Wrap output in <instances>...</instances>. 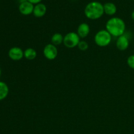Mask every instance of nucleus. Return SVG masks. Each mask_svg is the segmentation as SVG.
<instances>
[{
  "label": "nucleus",
  "instance_id": "1",
  "mask_svg": "<svg viewBox=\"0 0 134 134\" xmlns=\"http://www.w3.org/2000/svg\"><path fill=\"white\" fill-rule=\"evenodd\" d=\"M105 30L112 36L119 37L124 35L126 31V24L122 18L113 17L108 20L105 25Z\"/></svg>",
  "mask_w": 134,
  "mask_h": 134
},
{
  "label": "nucleus",
  "instance_id": "2",
  "mask_svg": "<svg viewBox=\"0 0 134 134\" xmlns=\"http://www.w3.org/2000/svg\"><path fill=\"white\" fill-rule=\"evenodd\" d=\"M104 14L103 5L99 1H92L86 5L85 9V14L88 19L98 20Z\"/></svg>",
  "mask_w": 134,
  "mask_h": 134
},
{
  "label": "nucleus",
  "instance_id": "3",
  "mask_svg": "<svg viewBox=\"0 0 134 134\" xmlns=\"http://www.w3.org/2000/svg\"><path fill=\"white\" fill-rule=\"evenodd\" d=\"M112 40V35L106 30H99L96 34L94 36L95 43L100 47H105L108 46Z\"/></svg>",
  "mask_w": 134,
  "mask_h": 134
},
{
  "label": "nucleus",
  "instance_id": "4",
  "mask_svg": "<svg viewBox=\"0 0 134 134\" xmlns=\"http://www.w3.org/2000/svg\"><path fill=\"white\" fill-rule=\"evenodd\" d=\"M81 41V38L75 32H69L64 37V46L67 48H73L77 47Z\"/></svg>",
  "mask_w": 134,
  "mask_h": 134
},
{
  "label": "nucleus",
  "instance_id": "5",
  "mask_svg": "<svg viewBox=\"0 0 134 134\" xmlns=\"http://www.w3.org/2000/svg\"><path fill=\"white\" fill-rule=\"evenodd\" d=\"M58 54V51L57 47L52 43L47 44L43 48V55L48 60H53L56 59Z\"/></svg>",
  "mask_w": 134,
  "mask_h": 134
},
{
  "label": "nucleus",
  "instance_id": "6",
  "mask_svg": "<svg viewBox=\"0 0 134 134\" xmlns=\"http://www.w3.org/2000/svg\"><path fill=\"white\" fill-rule=\"evenodd\" d=\"M9 57L14 61H18L24 58V51L18 47H14L10 48L8 52Z\"/></svg>",
  "mask_w": 134,
  "mask_h": 134
},
{
  "label": "nucleus",
  "instance_id": "7",
  "mask_svg": "<svg viewBox=\"0 0 134 134\" xmlns=\"http://www.w3.org/2000/svg\"><path fill=\"white\" fill-rule=\"evenodd\" d=\"M34 5L29 1L22 3L19 5V11L23 15H30L34 12Z\"/></svg>",
  "mask_w": 134,
  "mask_h": 134
},
{
  "label": "nucleus",
  "instance_id": "8",
  "mask_svg": "<svg viewBox=\"0 0 134 134\" xmlns=\"http://www.w3.org/2000/svg\"><path fill=\"white\" fill-rule=\"evenodd\" d=\"M130 44V41L126 35H124L119 37L117 38L116 43V46L117 48L120 51H126L128 48Z\"/></svg>",
  "mask_w": 134,
  "mask_h": 134
},
{
  "label": "nucleus",
  "instance_id": "9",
  "mask_svg": "<svg viewBox=\"0 0 134 134\" xmlns=\"http://www.w3.org/2000/svg\"><path fill=\"white\" fill-rule=\"evenodd\" d=\"M47 10V6L44 4L40 3L34 6L33 14L37 18H41L45 15Z\"/></svg>",
  "mask_w": 134,
  "mask_h": 134
},
{
  "label": "nucleus",
  "instance_id": "10",
  "mask_svg": "<svg viewBox=\"0 0 134 134\" xmlns=\"http://www.w3.org/2000/svg\"><path fill=\"white\" fill-rule=\"evenodd\" d=\"M90 28L89 25L87 23H81L77 28V34H78L80 38H85L90 34Z\"/></svg>",
  "mask_w": 134,
  "mask_h": 134
},
{
  "label": "nucleus",
  "instance_id": "11",
  "mask_svg": "<svg viewBox=\"0 0 134 134\" xmlns=\"http://www.w3.org/2000/svg\"><path fill=\"white\" fill-rule=\"evenodd\" d=\"M103 9H104V13L107 15L113 16L116 13V7L113 3L108 2L106 3L103 5Z\"/></svg>",
  "mask_w": 134,
  "mask_h": 134
},
{
  "label": "nucleus",
  "instance_id": "12",
  "mask_svg": "<svg viewBox=\"0 0 134 134\" xmlns=\"http://www.w3.org/2000/svg\"><path fill=\"white\" fill-rule=\"evenodd\" d=\"M9 89L5 82L0 81V101L3 100L7 97L9 94Z\"/></svg>",
  "mask_w": 134,
  "mask_h": 134
},
{
  "label": "nucleus",
  "instance_id": "13",
  "mask_svg": "<svg viewBox=\"0 0 134 134\" xmlns=\"http://www.w3.org/2000/svg\"><path fill=\"white\" fill-rule=\"evenodd\" d=\"M24 57L28 60H33L37 57V52L34 48H27L24 51Z\"/></svg>",
  "mask_w": 134,
  "mask_h": 134
},
{
  "label": "nucleus",
  "instance_id": "14",
  "mask_svg": "<svg viewBox=\"0 0 134 134\" xmlns=\"http://www.w3.org/2000/svg\"><path fill=\"white\" fill-rule=\"evenodd\" d=\"M64 37L60 33H55L51 37V43L55 46H58L63 43Z\"/></svg>",
  "mask_w": 134,
  "mask_h": 134
},
{
  "label": "nucleus",
  "instance_id": "15",
  "mask_svg": "<svg viewBox=\"0 0 134 134\" xmlns=\"http://www.w3.org/2000/svg\"><path fill=\"white\" fill-rule=\"evenodd\" d=\"M78 48L82 51H86L88 48V43L85 41H81L78 44Z\"/></svg>",
  "mask_w": 134,
  "mask_h": 134
},
{
  "label": "nucleus",
  "instance_id": "16",
  "mask_svg": "<svg viewBox=\"0 0 134 134\" xmlns=\"http://www.w3.org/2000/svg\"><path fill=\"white\" fill-rule=\"evenodd\" d=\"M127 64L128 66L132 69H134V54L131 55L127 59Z\"/></svg>",
  "mask_w": 134,
  "mask_h": 134
},
{
  "label": "nucleus",
  "instance_id": "17",
  "mask_svg": "<svg viewBox=\"0 0 134 134\" xmlns=\"http://www.w3.org/2000/svg\"><path fill=\"white\" fill-rule=\"evenodd\" d=\"M42 0H27V1H29V2H30L32 4H35V5H37V4L38 3H40L41 1Z\"/></svg>",
  "mask_w": 134,
  "mask_h": 134
},
{
  "label": "nucleus",
  "instance_id": "18",
  "mask_svg": "<svg viewBox=\"0 0 134 134\" xmlns=\"http://www.w3.org/2000/svg\"><path fill=\"white\" fill-rule=\"evenodd\" d=\"M18 1H19L20 3H24V2H26V1H27V0H18Z\"/></svg>",
  "mask_w": 134,
  "mask_h": 134
},
{
  "label": "nucleus",
  "instance_id": "19",
  "mask_svg": "<svg viewBox=\"0 0 134 134\" xmlns=\"http://www.w3.org/2000/svg\"><path fill=\"white\" fill-rule=\"evenodd\" d=\"M131 16H132V18L133 19V20H134V10L132 13V15H131Z\"/></svg>",
  "mask_w": 134,
  "mask_h": 134
},
{
  "label": "nucleus",
  "instance_id": "20",
  "mask_svg": "<svg viewBox=\"0 0 134 134\" xmlns=\"http://www.w3.org/2000/svg\"><path fill=\"white\" fill-rule=\"evenodd\" d=\"M1 68H0V77H1Z\"/></svg>",
  "mask_w": 134,
  "mask_h": 134
},
{
  "label": "nucleus",
  "instance_id": "21",
  "mask_svg": "<svg viewBox=\"0 0 134 134\" xmlns=\"http://www.w3.org/2000/svg\"><path fill=\"white\" fill-rule=\"evenodd\" d=\"M133 1H134V0H133Z\"/></svg>",
  "mask_w": 134,
  "mask_h": 134
}]
</instances>
